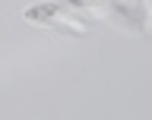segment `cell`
<instances>
[{"label": "cell", "instance_id": "obj_2", "mask_svg": "<svg viewBox=\"0 0 152 120\" xmlns=\"http://www.w3.org/2000/svg\"><path fill=\"white\" fill-rule=\"evenodd\" d=\"M66 7H73L76 13H86L92 19H102L108 25H114L117 32H127L133 28V19L127 13V7H121L117 0H64Z\"/></svg>", "mask_w": 152, "mask_h": 120}, {"label": "cell", "instance_id": "obj_1", "mask_svg": "<svg viewBox=\"0 0 152 120\" xmlns=\"http://www.w3.org/2000/svg\"><path fill=\"white\" fill-rule=\"evenodd\" d=\"M26 22H35V25H57L70 32V35H86L89 25H86V19L76 13L73 7H60V3H35V7H28L26 13Z\"/></svg>", "mask_w": 152, "mask_h": 120}, {"label": "cell", "instance_id": "obj_3", "mask_svg": "<svg viewBox=\"0 0 152 120\" xmlns=\"http://www.w3.org/2000/svg\"><path fill=\"white\" fill-rule=\"evenodd\" d=\"M142 28L152 35V3L149 0H142Z\"/></svg>", "mask_w": 152, "mask_h": 120}]
</instances>
